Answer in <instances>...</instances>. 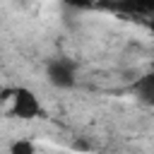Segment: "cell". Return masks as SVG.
<instances>
[{"label": "cell", "mask_w": 154, "mask_h": 154, "mask_svg": "<svg viewBox=\"0 0 154 154\" xmlns=\"http://www.w3.org/2000/svg\"><path fill=\"white\" fill-rule=\"evenodd\" d=\"M10 113L19 120H34L41 116V101L29 87H14L12 101H10Z\"/></svg>", "instance_id": "1"}, {"label": "cell", "mask_w": 154, "mask_h": 154, "mask_svg": "<svg viewBox=\"0 0 154 154\" xmlns=\"http://www.w3.org/2000/svg\"><path fill=\"white\" fill-rule=\"evenodd\" d=\"M46 77L51 84L60 89H70L77 82V65L75 60H67V58H53L46 67Z\"/></svg>", "instance_id": "2"}, {"label": "cell", "mask_w": 154, "mask_h": 154, "mask_svg": "<svg viewBox=\"0 0 154 154\" xmlns=\"http://www.w3.org/2000/svg\"><path fill=\"white\" fill-rule=\"evenodd\" d=\"M7 154H38V149H36V144L29 137H19V140H14L10 144Z\"/></svg>", "instance_id": "3"}, {"label": "cell", "mask_w": 154, "mask_h": 154, "mask_svg": "<svg viewBox=\"0 0 154 154\" xmlns=\"http://www.w3.org/2000/svg\"><path fill=\"white\" fill-rule=\"evenodd\" d=\"M142 89H144V96L152 101V99H154V75H152V77H147V79L142 82Z\"/></svg>", "instance_id": "4"}, {"label": "cell", "mask_w": 154, "mask_h": 154, "mask_svg": "<svg viewBox=\"0 0 154 154\" xmlns=\"http://www.w3.org/2000/svg\"><path fill=\"white\" fill-rule=\"evenodd\" d=\"M152 106H154V99H152Z\"/></svg>", "instance_id": "5"}]
</instances>
